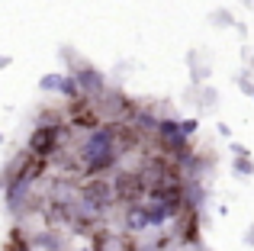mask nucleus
<instances>
[{"label":"nucleus","mask_w":254,"mask_h":251,"mask_svg":"<svg viewBox=\"0 0 254 251\" xmlns=\"http://www.w3.org/2000/svg\"><path fill=\"white\" fill-rule=\"evenodd\" d=\"M62 142V129L58 126H36V132L29 135V151L36 158H49Z\"/></svg>","instance_id":"nucleus-1"},{"label":"nucleus","mask_w":254,"mask_h":251,"mask_svg":"<svg viewBox=\"0 0 254 251\" xmlns=\"http://www.w3.org/2000/svg\"><path fill=\"white\" fill-rule=\"evenodd\" d=\"M193 129H196V123H193V120H187V123H180V132H184V135H190V132Z\"/></svg>","instance_id":"nucleus-2"}]
</instances>
